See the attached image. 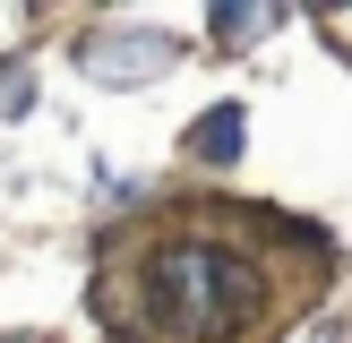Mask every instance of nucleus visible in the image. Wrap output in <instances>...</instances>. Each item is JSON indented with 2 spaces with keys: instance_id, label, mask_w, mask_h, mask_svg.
Listing matches in <instances>:
<instances>
[{
  "instance_id": "nucleus-1",
  "label": "nucleus",
  "mask_w": 352,
  "mask_h": 343,
  "mask_svg": "<svg viewBox=\"0 0 352 343\" xmlns=\"http://www.w3.org/2000/svg\"><path fill=\"white\" fill-rule=\"evenodd\" d=\"M267 309V274L223 240H164L138 257V318L164 343H241Z\"/></svg>"
},
{
  "instance_id": "nucleus-2",
  "label": "nucleus",
  "mask_w": 352,
  "mask_h": 343,
  "mask_svg": "<svg viewBox=\"0 0 352 343\" xmlns=\"http://www.w3.org/2000/svg\"><path fill=\"white\" fill-rule=\"evenodd\" d=\"M78 69L86 78H103V86H138V78H164L172 69V34H86L78 43Z\"/></svg>"
},
{
  "instance_id": "nucleus-3",
  "label": "nucleus",
  "mask_w": 352,
  "mask_h": 343,
  "mask_svg": "<svg viewBox=\"0 0 352 343\" xmlns=\"http://www.w3.org/2000/svg\"><path fill=\"white\" fill-rule=\"evenodd\" d=\"M189 154H241V112H215L198 137H189Z\"/></svg>"
},
{
  "instance_id": "nucleus-4",
  "label": "nucleus",
  "mask_w": 352,
  "mask_h": 343,
  "mask_svg": "<svg viewBox=\"0 0 352 343\" xmlns=\"http://www.w3.org/2000/svg\"><path fill=\"white\" fill-rule=\"evenodd\" d=\"M34 103V78H26V60H0V112H26Z\"/></svg>"
},
{
  "instance_id": "nucleus-5",
  "label": "nucleus",
  "mask_w": 352,
  "mask_h": 343,
  "mask_svg": "<svg viewBox=\"0 0 352 343\" xmlns=\"http://www.w3.org/2000/svg\"><path fill=\"white\" fill-rule=\"evenodd\" d=\"M275 26V9H215V34L232 43V34H267Z\"/></svg>"
},
{
  "instance_id": "nucleus-6",
  "label": "nucleus",
  "mask_w": 352,
  "mask_h": 343,
  "mask_svg": "<svg viewBox=\"0 0 352 343\" xmlns=\"http://www.w3.org/2000/svg\"><path fill=\"white\" fill-rule=\"evenodd\" d=\"M26 343H43V335H26Z\"/></svg>"
}]
</instances>
